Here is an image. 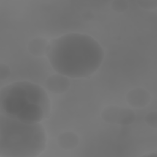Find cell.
<instances>
[{
    "mask_svg": "<svg viewBox=\"0 0 157 157\" xmlns=\"http://www.w3.org/2000/svg\"><path fill=\"white\" fill-rule=\"evenodd\" d=\"M57 142L60 148L64 150H72L78 145L79 137L72 132H61L58 136Z\"/></svg>",
    "mask_w": 157,
    "mask_h": 157,
    "instance_id": "52a82bcc",
    "label": "cell"
},
{
    "mask_svg": "<svg viewBox=\"0 0 157 157\" xmlns=\"http://www.w3.org/2000/svg\"><path fill=\"white\" fill-rule=\"evenodd\" d=\"M49 42L44 38L35 37L28 44L29 52L34 56H42L46 54Z\"/></svg>",
    "mask_w": 157,
    "mask_h": 157,
    "instance_id": "ba28073f",
    "label": "cell"
},
{
    "mask_svg": "<svg viewBox=\"0 0 157 157\" xmlns=\"http://www.w3.org/2000/svg\"><path fill=\"white\" fill-rule=\"evenodd\" d=\"M144 156H156V153L155 152H153V153H151L150 154H147V155H144Z\"/></svg>",
    "mask_w": 157,
    "mask_h": 157,
    "instance_id": "4fadbf2b",
    "label": "cell"
},
{
    "mask_svg": "<svg viewBox=\"0 0 157 157\" xmlns=\"http://www.w3.org/2000/svg\"><path fill=\"white\" fill-rule=\"evenodd\" d=\"M139 6L145 10H155L157 7V1L155 0H145L137 1Z\"/></svg>",
    "mask_w": 157,
    "mask_h": 157,
    "instance_id": "8fae6325",
    "label": "cell"
},
{
    "mask_svg": "<svg viewBox=\"0 0 157 157\" xmlns=\"http://www.w3.org/2000/svg\"><path fill=\"white\" fill-rule=\"evenodd\" d=\"M111 8L115 12H123L128 8V2L125 0H115L111 2Z\"/></svg>",
    "mask_w": 157,
    "mask_h": 157,
    "instance_id": "9c48e42d",
    "label": "cell"
},
{
    "mask_svg": "<svg viewBox=\"0 0 157 157\" xmlns=\"http://www.w3.org/2000/svg\"><path fill=\"white\" fill-rule=\"evenodd\" d=\"M150 93L144 88H136L128 91L126 96L128 104L134 108H143L151 101Z\"/></svg>",
    "mask_w": 157,
    "mask_h": 157,
    "instance_id": "5b68a950",
    "label": "cell"
},
{
    "mask_svg": "<svg viewBox=\"0 0 157 157\" xmlns=\"http://www.w3.org/2000/svg\"><path fill=\"white\" fill-rule=\"evenodd\" d=\"M50 111V101L39 85L17 81L0 90V112L28 123H40Z\"/></svg>",
    "mask_w": 157,
    "mask_h": 157,
    "instance_id": "7a4b0ae2",
    "label": "cell"
},
{
    "mask_svg": "<svg viewBox=\"0 0 157 157\" xmlns=\"http://www.w3.org/2000/svg\"><path fill=\"white\" fill-rule=\"evenodd\" d=\"M10 74L9 67L3 63L0 64V79L1 80L6 79Z\"/></svg>",
    "mask_w": 157,
    "mask_h": 157,
    "instance_id": "7c38bea8",
    "label": "cell"
},
{
    "mask_svg": "<svg viewBox=\"0 0 157 157\" xmlns=\"http://www.w3.org/2000/svg\"><path fill=\"white\" fill-rule=\"evenodd\" d=\"M46 146L47 136L41 124L25 123L0 114V156L36 157Z\"/></svg>",
    "mask_w": 157,
    "mask_h": 157,
    "instance_id": "3957f363",
    "label": "cell"
},
{
    "mask_svg": "<svg viewBox=\"0 0 157 157\" xmlns=\"http://www.w3.org/2000/svg\"><path fill=\"white\" fill-rule=\"evenodd\" d=\"M145 121L147 125L153 128L157 127V112L151 111L148 113L145 117Z\"/></svg>",
    "mask_w": 157,
    "mask_h": 157,
    "instance_id": "30bf717a",
    "label": "cell"
},
{
    "mask_svg": "<svg viewBox=\"0 0 157 157\" xmlns=\"http://www.w3.org/2000/svg\"><path fill=\"white\" fill-rule=\"evenodd\" d=\"M46 88L52 93L62 94L70 87L69 77L60 74H54L48 76L45 82Z\"/></svg>",
    "mask_w": 157,
    "mask_h": 157,
    "instance_id": "8992f818",
    "label": "cell"
},
{
    "mask_svg": "<svg viewBox=\"0 0 157 157\" xmlns=\"http://www.w3.org/2000/svg\"><path fill=\"white\" fill-rule=\"evenodd\" d=\"M101 117L105 122L117 124L121 126H128L132 124L136 118L134 110L118 105H109L101 112Z\"/></svg>",
    "mask_w": 157,
    "mask_h": 157,
    "instance_id": "277c9868",
    "label": "cell"
},
{
    "mask_svg": "<svg viewBox=\"0 0 157 157\" xmlns=\"http://www.w3.org/2000/svg\"><path fill=\"white\" fill-rule=\"evenodd\" d=\"M46 55L57 73L77 78L93 74L101 66L104 53L91 36L71 33L52 39Z\"/></svg>",
    "mask_w": 157,
    "mask_h": 157,
    "instance_id": "6da1fadb",
    "label": "cell"
}]
</instances>
